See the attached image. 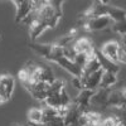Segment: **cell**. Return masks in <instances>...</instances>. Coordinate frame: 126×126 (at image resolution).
Returning a JSON list of instances; mask_svg holds the SVG:
<instances>
[{
  "label": "cell",
  "instance_id": "obj_8",
  "mask_svg": "<svg viewBox=\"0 0 126 126\" xmlns=\"http://www.w3.org/2000/svg\"><path fill=\"white\" fill-rule=\"evenodd\" d=\"M53 62L56 63V64H58L61 68L66 69L68 73H71L73 77H81L82 69H81V68H79V67H78L72 59H68V58H66L64 56H63V57L56 58Z\"/></svg>",
  "mask_w": 126,
  "mask_h": 126
},
{
  "label": "cell",
  "instance_id": "obj_19",
  "mask_svg": "<svg viewBox=\"0 0 126 126\" xmlns=\"http://www.w3.org/2000/svg\"><path fill=\"white\" fill-rule=\"evenodd\" d=\"M27 119H28V122L32 124V125L40 124L43 121V112H42V109H39V107L30 109L27 113Z\"/></svg>",
  "mask_w": 126,
  "mask_h": 126
},
{
  "label": "cell",
  "instance_id": "obj_15",
  "mask_svg": "<svg viewBox=\"0 0 126 126\" xmlns=\"http://www.w3.org/2000/svg\"><path fill=\"white\" fill-rule=\"evenodd\" d=\"M29 48L34 52L39 57H43L46 59H49L50 52H52V44H43V43H37V42H32L29 43Z\"/></svg>",
  "mask_w": 126,
  "mask_h": 126
},
{
  "label": "cell",
  "instance_id": "obj_12",
  "mask_svg": "<svg viewBox=\"0 0 126 126\" xmlns=\"http://www.w3.org/2000/svg\"><path fill=\"white\" fill-rule=\"evenodd\" d=\"M72 46H73V48H75V50L77 53H86V54L91 56V54L94 53V50H96L93 48L92 42L87 38H78L73 42Z\"/></svg>",
  "mask_w": 126,
  "mask_h": 126
},
{
  "label": "cell",
  "instance_id": "obj_11",
  "mask_svg": "<svg viewBox=\"0 0 126 126\" xmlns=\"http://www.w3.org/2000/svg\"><path fill=\"white\" fill-rule=\"evenodd\" d=\"M96 57H97V59H98V62H100L101 68H102L103 72H112V73H116V75L119 73L120 66L117 64L116 62H113V61L109 59L107 57H105L101 52L97 50V49H96Z\"/></svg>",
  "mask_w": 126,
  "mask_h": 126
},
{
  "label": "cell",
  "instance_id": "obj_30",
  "mask_svg": "<svg viewBox=\"0 0 126 126\" xmlns=\"http://www.w3.org/2000/svg\"><path fill=\"white\" fill-rule=\"evenodd\" d=\"M12 126H22V125H20V124H13Z\"/></svg>",
  "mask_w": 126,
  "mask_h": 126
},
{
  "label": "cell",
  "instance_id": "obj_26",
  "mask_svg": "<svg viewBox=\"0 0 126 126\" xmlns=\"http://www.w3.org/2000/svg\"><path fill=\"white\" fill-rule=\"evenodd\" d=\"M72 85H73V87L75 88H77V90H83V86H82V82H81V78L79 77H73V79H72Z\"/></svg>",
  "mask_w": 126,
  "mask_h": 126
},
{
  "label": "cell",
  "instance_id": "obj_20",
  "mask_svg": "<svg viewBox=\"0 0 126 126\" xmlns=\"http://www.w3.org/2000/svg\"><path fill=\"white\" fill-rule=\"evenodd\" d=\"M42 112H43V121L42 122H48L52 119L59 116V109H53L44 105V107H42Z\"/></svg>",
  "mask_w": 126,
  "mask_h": 126
},
{
  "label": "cell",
  "instance_id": "obj_16",
  "mask_svg": "<svg viewBox=\"0 0 126 126\" xmlns=\"http://www.w3.org/2000/svg\"><path fill=\"white\" fill-rule=\"evenodd\" d=\"M56 79L57 78L54 77V73L50 67L40 64L39 71H38V82H44V83H48V85H52Z\"/></svg>",
  "mask_w": 126,
  "mask_h": 126
},
{
  "label": "cell",
  "instance_id": "obj_9",
  "mask_svg": "<svg viewBox=\"0 0 126 126\" xmlns=\"http://www.w3.org/2000/svg\"><path fill=\"white\" fill-rule=\"evenodd\" d=\"M120 48H121V46L117 43V42L110 40V42H106V43L102 46V48L100 49V52L105 57H107L109 59H111V61L117 63V53H119V49ZM117 64H119V63H117Z\"/></svg>",
  "mask_w": 126,
  "mask_h": 126
},
{
  "label": "cell",
  "instance_id": "obj_21",
  "mask_svg": "<svg viewBox=\"0 0 126 126\" xmlns=\"http://www.w3.org/2000/svg\"><path fill=\"white\" fill-rule=\"evenodd\" d=\"M64 88H66L64 87V82L61 81V79H56L53 83H52V85H49V88H48L47 94H48V96H57V94H59Z\"/></svg>",
  "mask_w": 126,
  "mask_h": 126
},
{
  "label": "cell",
  "instance_id": "obj_29",
  "mask_svg": "<svg viewBox=\"0 0 126 126\" xmlns=\"http://www.w3.org/2000/svg\"><path fill=\"white\" fill-rule=\"evenodd\" d=\"M22 126H33V125H32V124H29V122H27V124H23Z\"/></svg>",
  "mask_w": 126,
  "mask_h": 126
},
{
  "label": "cell",
  "instance_id": "obj_5",
  "mask_svg": "<svg viewBox=\"0 0 126 126\" xmlns=\"http://www.w3.org/2000/svg\"><path fill=\"white\" fill-rule=\"evenodd\" d=\"M24 87L32 94V97H34L35 100L42 101V102L46 101V98L48 96L47 92H48V88H49L48 83H44V82H34V83H29V85H27Z\"/></svg>",
  "mask_w": 126,
  "mask_h": 126
},
{
  "label": "cell",
  "instance_id": "obj_28",
  "mask_svg": "<svg viewBox=\"0 0 126 126\" xmlns=\"http://www.w3.org/2000/svg\"><path fill=\"white\" fill-rule=\"evenodd\" d=\"M122 94H124V100H125V102H126V88L122 90Z\"/></svg>",
  "mask_w": 126,
  "mask_h": 126
},
{
  "label": "cell",
  "instance_id": "obj_22",
  "mask_svg": "<svg viewBox=\"0 0 126 126\" xmlns=\"http://www.w3.org/2000/svg\"><path fill=\"white\" fill-rule=\"evenodd\" d=\"M91 56H93V54H91ZM91 56L90 54H86V53H77L76 57H75V59H73V62H75L81 69H83V67L86 66V63L88 62V59H90Z\"/></svg>",
  "mask_w": 126,
  "mask_h": 126
},
{
  "label": "cell",
  "instance_id": "obj_24",
  "mask_svg": "<svg viewBox=\"0 0 126 126\" xmlns=\"http://www.w3.org/2000/svg\"><path fill=\"white\" fill-rule=\"evenodd\" d=\"M119 124H120V121L115 116H111V115L107 117H103V120L101 122L102 126H119Z\"/></svg>",
  "mask_w": 126,
  "mask_h": 126
},
{
  "label": "cell",
  "instance_id": "obj_4",
  "mask_svg": "<svg viewBox=\"0 0 126 126\" xmlns=\"http://www.w3.org/2000/svg\"><path fill=\"white\" fill-rule=\"evenodd\" d=\"M107 9L109 3L106 1H93L92 5L83 13V19H92V18H98V16H107Z\"/></svg>",
  "mask_w": 126,
  "mask_h": 126
},
{
  "label": "cell",
  "instance_id": "obj_3",
  "mask_svg": "<svg viewBox=\"0 0 126 126\" xmlns=\"http://www.w3.org/2000/svg\"><path fill=\"white\" fill-rule=\"evenodd\" d=\"M13 4L15 5V23L20 24L33 10V1L30 0H14Z\"/></svg>",
  "mask_w": 126,
  "mask_h": 126
},
{
  "label": "cell",
  "instance_id": "obj_17",
  "mask_svg": "<svg viewBox=\"0 0 126 126\" xmlns=\"http://www.w3.org/2000/svg\"><path fill=\"white\" fill-rule=\"evenodd\" d=\"M107 16L112 20V23L120 22V20L126 19V10L116 6V5H111L109 4V9H107Z\"/></svg>",
  "mask_w": 126,
  "mask_h": 126
},
{
  "label": "cell",
  "instance_id": "obj_25",
  "mask_svg": "<svg viewBox=\"0 0 126 126\" xmlns=\"http://www.w3.org/2000/svg\"><path fill=\"white\" fill-rule=\"evenodd\" d=\"M117 63L126 64V49L122 47L119 49V53H117Z\"/></svg>",
  "mask_w": 126,
  "mask_h": 126
},
{
  "label": "cell",
  "instance_id": "obj_6",
  "mask_svg": "<svg viewBox=\"0 0 126 126\" xmlns=\"http://www.w3.org/2000/svg\"><path fill=\"white\" fill-rule=\"evenodd\" d=\"M83 24H85L86 29H88L91 32H98V30H103L106 28H111L112 20L109 16H98V18L87 19V20H85Z\"/></svg>",
  "mask_w": 126,
  "mask_h": 126
},
{
  "label": "cell",
  "instance_id": "obj_14",
  "mask_svg": "<svg viewBox=\"0 0 126 126\" xmlns=\"http://www.w3.org/2000/svg\"><path fill=\"white\" fill-rule=\"evenodd\" d=\"M100 69H102V68H101V64H100V62H98L97 57H96V50H94L93 56L90 57L88 62L86 63V66L83 67L82 73H81V77H86V76L91 75V73L97 72V71H100Z\"/></svg>",
  "mask_w": 126,
  "mask_h": 126
},
{
  "label": "cell",
  "instance_id": "obj_23",
  "mask_svg": "<svg viewBox=\"0 0 126 126\" xmlns=\"http://www.w3.org/2000/svg\"><path fill=\"white\" fill-rule=\"evenodd\" d=\"M111 28H112V30L115 32V33H117L122 37L126 33V19L120 20V22H116V23H112Z\"/></svg>",
  "mask_w": 126,
  "mask_h": 126
},
{
  "label": "cell",
  "instance_id": "obj_7",
  "mask_svg": "<svg viewBox=\"0 0 126 126\" xmlns=\"http://www.w3.org/2000/svg\"><path fill=\"white\" fill-rule=\"evenodd\" d=\"M102 75H103V71L100 69V71L94 72V73H91V75H88L86 77H79L83 88L91 90V91H96L97 88H100Z\"/></svg>",
  "mask_w": 126,
  "mask_h": 126
},
{
  "label": "cell",
  "instance_id": "obj_27",
  "mask_svg": "<svg viewBox=\"0 0 126 126\" xmlns=\"http://www.w3.org/2000/svg\"><path fill=\"white\" fill-rule=\"evenodd\" d=\"M121 42H122V44L126 47V33H125V34L121 37Z\"/></svg>",
  "mask_w": 126,
  "mask_h": 126
},
{
  "label": "cell",
  "instance_id": "obj_1",
  "mask_svg": "<svg viewBox=\"0 0 126 126\" xmlns=\"http://www.w3.org/2000/svg\"><path fill=\"white\" fill-rule=\"evenodd\" d=\"M109 92L110 88H97L91 97L90 109L101 113L105 109H109Z\"/></svg>",
  "mask_w": 126,
  "mask_h": 126
},
{
  "label": "cell",
  "instance_id": "obj_2",
  "mask_svg": "<svg viewBox=\"0 0 126 126\" xmlns=\"http://www.w3.org/2000/svg\"><path fill=\"white\" fill-rule=\"evenodd\" d=\"M14 78L9 75L0 76V103L6 102L13 94L14 91Z\"/></svg>",
  "mask_w": 126,
  "mask_h": 126
},
{
  "label": "cell",
  "instance_id": "obj_18",
  "mask_svg": "<svg viewBox=\"0 0 126 126\" xmlns=\"http://www.w3.org/2000/svg\"><path fill=\"white\" fill-rule=\"evenodd\" d=\"M117 82V75L112 72H103L102 78H101V85L100 88H111L116 85Z\"/></svg>",
  "mask_w": 126,
  "mask_h": 126
},
{
  "label": "cell",
  "instance_id": "obj_13",
  "mask_svg": "<svg viewBox=\"0 0 126 126\" xmlns=\"http://www.w3.org/2000/svg\"><path fill=\"white\" fill-rule=\"evenodd\" d=\"M109 109L110 107H120L126 105L125 100H124V94H122V90H113L110 88L109 92Z\"/></svg>",
  "mask_w": 126,
  "mask_h": 126
},
{
  "label": "cell",
  "instance_id": "obj_10",
  "mask_svg": "<svg viewBox=\"0 0 126 126\" xmlns=\"http://www.w3.org/2000/svg\"><path fill=\"white\" fill-rule=\"evenodd\" d=\"M93 92H94V91L83 88V90H81V91L78 92V94L76 96V98L72 100V101L81 109V111H85V110L90 109V102H91V97H92Z\"/></svg>",
  "mask_w": 126,
  "mask_h": 126
}]
</instances>
